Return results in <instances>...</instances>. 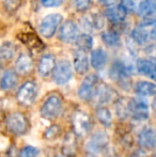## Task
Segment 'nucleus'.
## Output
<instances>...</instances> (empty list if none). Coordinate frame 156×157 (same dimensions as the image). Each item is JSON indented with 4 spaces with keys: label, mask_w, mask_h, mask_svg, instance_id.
Returning a JSON list of instances; mask_svg holds the SVG:
<instances>
[{
    "label": "nucleus",
    "mask_w": 156,
    "mask_h": 157,
    "mask_svg": "<svg viewBox=\"0 0 156 157\" xmlns=\"http://www.w3.org/2000/svg\"><path fill=\"white\" fill-rule=\"evenodd\" d=\"M41 3L46 8H54L62 3V0H41Z\"/></svg>",
    "instance_id": "36"
},
{
    "label": "nucleus",
    "mask_w": 156,
    "mask_h": 157,
    "mask_svg": "<svg viewBox=\"0 0 156 157\" xmlns=\"http://www.w3.org/2000/svg\"><path fill=\"white\" fill-rule=\"evenodd\" d=\"M131 157H141L140 155H133V156H131Z\"/></svg>",
    "instance_id": "40"
},
{
    "label": "nucleus",
    "mask_w": 156,
    "mask_h": 157,
    "mask_svg": "<svg viewBox=\"0 0 156 157\" xmlns=\"http://www.w3.org/2000/svg\"><path fill=\"white\" fill-rule=\"evenodd\" d=\"M91 4V0H75V6L78 11H85Z\"/></svg>",
    "instance_id": "34"
},
{
    "label": "nucleus",
    "mask_w": 156,
    "mask_h": 157,
    "mask_svg": "<svg viewBox=\"0 0 156 157\" xmlns=\"http://www.w3.org/2000/svg\"><path fill=\"white\" fill-rule=\"evenodd\" d=\"M98 85V79L96 75H89L81 82L80 87L78 89V95L82 101H92L94 93L96 91V88Z\"/></svg>",
    "instance_id": "9"
},
{
    "label": "nucleus",
    "mask_w": 156,
    "mask_h": 157,
    "mask_svg": "<svg viewBox=\"0 0 156 157\" xmlns=\"http://www.w3.org/2000/svg\"><path fill=\"white\" fill-rule=\"evenodd\" d=\"M105 15L112 24H121L122 21H124L127 15V11L122 4H118V6L115 4L107 9Z\"/></svg>",
    "instance_id": "15"
},
{
    "label": "nucleus",
    "mask_w": 156,
    "mask_h": 157,
    "mask_svg": "<svg viewBox=\"0 0 156 157\" xmlns=\"http://www.w3.org/2000/svg\"><path fill=\"white\" fill-rule=\"evenodd\" d=\"M118 95L117 92L112 89L111 87H109L106 83H100L97 85L96 91L94 93L93 101L96 105L98 106H104L108 105V104L112 103L115 101H118Z\"/></svg>",
    "instance_id": "5"
},
{
    "label": "nucleus",
    "mask_w": 156,
    "mask_h": 157,
    "mask_svg": "<svg viewBox=\"0 0 156 157\" xmlns=\"http://www.w3.org/2000/svg\"><path fill=\"white\" fill-rule=\"evenodd\" d=\"M6 124L8 129L17 136L25 135L29 127L27 118L21 112H13V113L9 114L6 117Z\"/></svg>",
    "instance_id": "3"
},
{
    "label": "nucleus",
    "mask_w": 156,
    "mask_h": 157,
    "mask_svg": "<svg viewBox=\"0 0 156 157\" xmlns=\"http://www.w3.org/2000/svg\"><path fill=\"white\" fill-rule=\"evenodd\" d=\"M109 144V136L105 132H96L90 137L86 144L87 157H98L106 151Z\"/></svg>",
    "instance_id": "1"
},
{
    "label": "nucleus",
    "mask_w": 156,
    "mask_h": 157,
    "mask_svg": "<svg viewBox=\"0 0 156 157\" xmlns=\"http://www.w3.org/2000/svg\"><path fill=\"white\" fill-rule=\"evenodd\" d=\"M72 76H73L72 65L67 60H62L57 64L54 70V75H52L57 85H65L71 80Z\"/></svg>",
    "instance_id": "11"
},
{
    "label": "nucleus",
    "mask_w": 156,
    "mask_h": 157,
    "mask_svg": "<svg viewBox=\"0 0 156 157\" xmlns=\"http://www.w3.org/2000/svg\"><path fill=\"white\" fill-rule=\"evenodd\" d=\"M79 36L78 27L74 21H67L60 27L59 30V37L65 43H72L75 42Z\"/></svg>",
    "instance_id": "13"
},
{
    "label": "nucleus",
    "mask_w": 156,
    "mask_h": 157,
    "mask_svg": "<svg viewBox=\"0 0 156 157\" xmlns=\"http://www.w3.org/2000/svg\"><path fill=\"white\" fill-rule=\"evenodd\" d=\"M62 99L58 95H50L41 107V116L46 120H55L61 113Z\"/></svg>",
    "instance_id": "2"
},
{
    "label": "nucleus",
    "mask_w": 156,
    "mask_h": 157,
    "mask_svg": "<svg viewBox=\"0 0 156 157\" xmlns=\"http://www.w3.org/2000/svg\"><path fill=\"white\" fill-rule=\"evenodd\" d=\"M151 35H152L153 39L156 40V23L153 25V28H152V31H151Z\"/></svg>",
    "instance_id": "38"
},
{
    "label": "nucleus",
    "mask_w": 156,
    "mask_h": 157,
    "mask_svg": "<svg viewBox=\"0 0 156 157\" xmlns=\"http://www.w3.org/2000/svg\"><path fill=\"white\" fill-rule=\"evenodd\" d=\"M32 68H33V61H32L31 56L25 52L19 55L15 62L16 72L21 75H28L29 73H31Z\"/></svg>",
    "instance_id": "16"
},
{
    "label": "nucleus",
    "mask_w": 156,
    "mask_h": 157,
    "mask_svg": "<svg viewBox=\"0 0 156 157\" xmlns=\"http://www.w3.org/2000/svg\"><path fill=\"white\" fill-rule=\"evenodd\" d=\"M56 67V59L52 55H45L41 58L39 62V74L43 77H47L50 75V73L54 72Z\"/></svg>",
    "instance_id": "17"
},
{
    "label": "nucleus",
    "mask_w": 156,
    "mask_h": 157,
    "mask_svg": "<svg viewBox=\"0 0 156 157\" xmlns=\"http://www.w3.org/2000/svg\"><path fill=\"white\" fill-rule=\"evenodd\" d=\"M16 47L11 42L3 43L0 46V61H9L14 57Z\"/></svg>",
    "instance_id": "25"
},
{
    "label": "nucleus",
    "mask_w": 156,
    "mask_h": 157,
    "mask_svg": "<svg viewBox=\"0 0 156 157\" xmlns=\"http://www.w3.org/2000/svg\"><path fill=\"white\" fill-rule=\"evenodd\" d=\"M92 121L88 113L83 111H75L73 114V129L76 136L82 137L91 130Z\"/></svg>",
    "instance_id": "6"
},
{
    "label": "nucleus",
    "mask_w": 156,
    "mask_h": 157,
    "mask_svg": "<svg viewBox=\"0 0 156 157\" xmlns=\"http://www.w3.org/2000/svg\"><path fill=\"white\" fill-rule=\"evenodd\" d=\"M138 143L144 150L156 147V130L152 127H144L138 135Z\"/></svg>",
    "instance_id": "12"
},
{
    "label": "nucleus",
    "mask_w": 156,
    "mask_h": 157,
    "mask_svg": "<svg viewBox=\"0 0 156 157\" xmlns=\"http://www.w3.org/2000/svg\"><path fill=\"white\" fill-rule=\"evenodd\" d=\"M75 43L79 50L87 52L91 50L92 46H93V39L89 34H80L75 41Z\"/></svg>",
    "instance_id": "28"
},
{
    "label": "nucleus",
    "mask_w": 156,
    "mask_h": 157,
    "mask_svg": "<svg viewBox=\"0 0 156 157\" xmlns=\"http://www.w3.org/2000/svg\"><path fill=\"white\" fill-rule=\"evenodd\" d=\"M138 13L143 18L151 17L156 13V2L153 0H143L138 6Z\"/></svg>",
    "instance_id": "23"
},
{
    "label": "nucleus",
    "mask_w": 156,
    "mask_h": 157,
    "mask_svg": "<svg viewBox=\"0 0 156 157\" xmlns=\"http://www.w3.org/2000/svg\"><path fill=\"white\" fill-rule=\"evenodd\" d=\"M152 108H153V110H154V112H155V114H156V98L154 99V101H153Z\"/></svg>",
    "instance_id": "39"
},
{
    "label": "nucleus",
    "mask_w": 156,
    "mask_h": 157,
    "mask_svg": "<svg viewBox=\"0 0 156 157\" xmlns=\"http://www.w3.org/2000/svg\"><path fill=\"white\" fill-rule=\"evenodd\" d=\"M59 134H60V127L55 124V125L49 126V127L45 130L44 136H45V138L48 139V140H54V139H56L57 137L59 136Z\"/></svg>",
    "instance_id": "32"
},
{
    "label": "nucleus",
    "mask_w": 156,
    "mask_h": 157,
    "mask_svg": "<svg viewBox=\"0 0 156 157\" xmlns=\"http://www.w3.org/2000/svg\"><path fill=\"white\" fill-rule=\"evenodd\" d=\"M40 154L39 149L32 147V145H27V147H24L21 151L19 156L21 157H38Z\"/></svg>",
    "instance_id": "31"
},
{
    "label": "nucleus",
    "mask_w": 156,
    "mask_h": 157,
    "mask_svg": "<svg viewBox=\"0 0 156 157\" xmlns=\"http://www.w3.org/2000/svg\"><path fill=\"white\" fill-rule=\"evenodd\" d=\"M153 80H155V81H156V76H155V78H154V79H153Z\"/></svg>",
    "instance_id": "42"
},
{
    "label": "nucleus",
    "mask_w": 156,
    "mask_h": 157,
    "mask_svg": "<svg viewBox=\"0 0 156 157\" xmlns=\"http://www.w3.org/2000/svg\"><path fill=\"white\" fill-rule=\"evenodd\" d=\"M74 68L78 74H85L89 71V60L86 55V52L77 50L74 55Z\"/></svg>",
    "instance_id": "19"
},
{
    "label": "nucleus",
    "mask_w": 156,
    "mask_h": 157,
    "mask_svg": "<svg viewBox=\"0 0 156 157\" xmlns=\"http://www.w3.org/2000/svg\"><path fill=\"white\" fill-rule=\"evenodd\" d=\"M118 1H119V0H98V2H100L101 4H103V6H115V4H117Z\"/></svg>",
    "instance_id": "37"
},
{
    "label": "nucleus",
    "mask_w": 156,
    "mask_h": 157,
    "mask_svg": "<svg viewBox=\"0 0 156 157\" xmlns=\"http://www.w3.org/2000/svg\"><path fill=\"white\" fill-rule=\"evenodd\" d=\"M77 151V140L75 132H69L65 135L62 144V153L67 157H74Z\"/></svg>",
    "instance_id": "18"
},
{
    "label": "nucleus",
    "mask_w": 156,
    "mask_h": 157,
    "mask_svg": "<svg viewBox=\"0 0 156 157\" xmlns=\"http://www.w3.org/2000/svg\"><path fill=\"white\" fill-rule=\"evenodd\" d=\"M38 96V87L33 81L25 82L17 92V101L23 106H30Z\"/></svg>",
    "instance_id": "7"
},
{
    "label": "nucleus",
    "mask_w": 156,
    "mask_h": 157,
    "mask_svg": "<svg viewBox=\"0 0 156 157\" xmlns=\"http://www.w3.org/2000/svg\"><path fill=\"white\" fill-rule=\"evenodd\" d=\"M62 21V16L60 14H49L43 18L40 24V32L43 36L51 37L56 33L58 27Z\"/></svg>",
    "instance_id": "8"
},
{
    "label": "nucleus",
    "mask_w": 156,
    "mask_h": 157,
    "mask_svg": "<svg viewBox=\"0 0 156 157\" xmlns=\"http://www.w3.org/2000/svg\"><path fill=\"white\" fill-rule=\"evenodd\" d=\"M17 82V76L14 71H6L2 75L1 80H0V88L4 91L13 89Z\"/></svg>",
    "instance_id": "22"
},
{
    "label": "nucleus",
    "mask_w": 156,
    "mask_h": 157,
    "mask_svg": "<svg viewBox=\"0 0 156 157\" xmlns=\"http://www.w3.org/2000/svg\"><path fill=\"white\" fill-rule=\"evenodd\" d=\"M2 2H3L6 10L11 11V12L16 11L21 4V0H2Z\"/></svg>",
    "instance_id": "33"
},
{
    "label": "nucleus",
    "mask_w": 156,
    "mask_h": 157,
    "mask_svg": "<svg viewBox=\"0 0 156 157\" xmlns=\"http://www.w3.org/2000/svg\"><path fill=\"white\" fill-rule=\"evenodd\" d=\"M117 114H118V117H120V118H126L127 116H129L128 101H122V99H118Z\"/></svg>",
    "instance_id": "30"
},
{
    "label": "nucleus",
    "mask_w": 156,
    "mask_h": 157,
    "mask_svg": "<svg viewBox=\"0 0 156 157\" xmlns=\"http://www.w3.org/2000/svg\"><path fill=\"white\" fill-rule=\"evenodd\" d=\"M129 116L136 121H146L149 118V105L141 97H136L128 101Z\"/></svg>",
    "instance_id": "4"
},
{
    "label": "nucleus",
    "mask_w": 156,
    "mask_h": 157,
    "mask_svg": "<svg viewBox=\"0 0 156 157\" xmlns=\"http://www.w3.org/2000/svg\"><path fill=\"white\" fill-rule=\"evenodd\" d=\"M21 41L25 44H27V46L31 49L38 50L40 48H43L42 45H39V44H43L41 41L36 36V34H25V39H21Z\"/></svg>",
    "instance_id": "29"
},
{
    "label": "nucleus",
    "mask_w": 156,
    "mask_h": 157,
    "mask_svg": "<svg viewBox=\"0 0 156 157\" xmlns=\"http://www.w3.org/2000/svg\"><path fill=\"white\" fill-rule=\"evenodd\" d=\"M149 32L146 29V26H139V27L135 28V29L131 31V37L133 40L139 45L142 44H146L149 40Z\"/></svg>",
    "instance_id": "26"
},
{
    "label": "nucleus",
    "mask_w": 156,
    "mask_h": 157,
    "mask_svg": "<svg viewBox=\"0 0 156 157\" xmlns=\"http://www.w3.org/2000/svg\"><path fill=\"white\" fill-rule=\"evenodd\" d=\"M102 39L104 43L109 47H119L121 45V39L120 35L115 31H106L102 34Z\"/></svg>",
    "instance_id": "27"
},
{
    "label": "nucleus",
    "mask_w": 156,
    "mask_h": 157,
    "mask_svg": "<svg viewBox=\"0 0 156 157\" xmlns=\"http://www.w3.org/2000/svg\"><path fill=\"white\" fill-rule=\"evenodd\" d=\"M109 76L111 77V79L120 83L122 87L129 85V81H131L129 68L120 61H117L112 64L110 71H109Z\"/></svg>",
    "instance_id": "10"
},
{
    "label": "nucleus",
    "mask_w": 156,
    "mask_h": 157,
    "mask_svg": "<svg viewBox=\"0 0 156 157\" xmlns=\"http://www.w3.org/2000/svg\"><path fill=\"white\" fill-rule=\"evenodd\" d=\"M90 61H91V65L93 66L95 70H101L102 67H104L105 64L107 62V54L102 48L94 49L93 52H91Z\"/></svg>",
    "instance_id": "21"
},
{
    "label": "nucleus",
    "mask_w": 156,
    "mask_h": 157,
    "mask_svg": "<svg viewBox=\"0 0 156 157\" xmlns=\"http://www.w3.org/2000/svg\"><path fill=\"white\" fill-rule=\"evenodd\" d=\"M138 73L154 79L156 76V58H140L136 62Z\"/></svg>",
    "instance_id": "14"
},
{
    "label": "nucleus",
    "mask_w": 156,
    "mask_h": 157,
    "mask_svg": "<svg viewBox=\"0 0 156 157\" xmlns=\"http://www.w3.org/2000/svg\"><path fill=\"white\" fill-rule=\"evenodd\" d=\"M121 4L126 9L127 12H133L136 10V0H122Z\"/></svg>",
    "instance_id": "35"
},
{
    "label": "nucleus",
    "mask_w": 156,
    "mask_h": 157,
    "mask_svg": "<svg viewBox=\"0 0 156 157\" xmlns=\"http://www.w3.org/2000/svg\"><path fill=\"white\" fill-rule=\"evenodd\" d=\"M95 116L97 120L100 121L104 126L108 127L112 123V117H111V112L109 109H107L104 106H98L95 110Z\"/></svg>",
    "instance_id": "24"
},
{
    "label": "nucleus",
    "mask_w": 156,
    "mask_h": 157,
    "mask_svg": "<svg viewBox=\"0 0 156 157\" xmlns=\"http://www.w3.org/2000/svg\"><path fill=\"white\" fill-rule=\"evenodd\" d=\"M152 157H156V153L154 154V155H152Z\"/></svg>",
    "instance_id": "41"
},
{
    "label": "nucleus",
    "mask_w": 156,
    "mask_h": 157,
    "mask_svg": "<svg viewBox=\"0 0 156 157\" xmlns=\"http://www.w3.org/2000/svg\"><path fill=\"white\" fill-rule=\"evenodd\" d=\"M134 90L139 96H153L156 95V85L150 81L140 80L134 87Z\"/></svg>",
    "instance_id": "20"
}]
</instances>
